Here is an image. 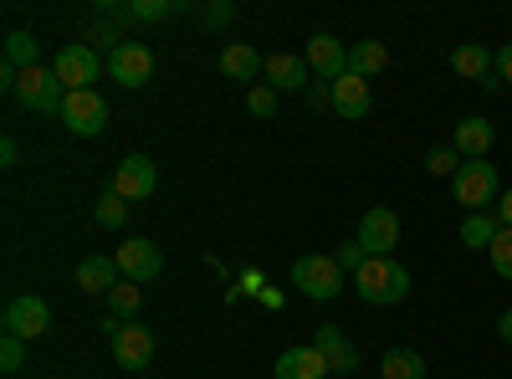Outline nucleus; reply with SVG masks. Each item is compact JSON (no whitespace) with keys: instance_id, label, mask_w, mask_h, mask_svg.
Instances as JSON below:
<instances>
[{"instance_id":"nucleus-7","label":"nucleus","mask_w":512,"mask_h":379,"mask_svg":"<svg viewBox=\"0 0 512 379\" xmlns=\"http://www.w3.org/2000/svg\"><path fill=\"white\" fill-rule=\"evenodd\" d=\"M113 262H118V277L123 282H154L159 272H164V251L149 241V236H134V241H123L118 251H113Z\"/></svg>"},{"instance_id":"nucleus-19","label":"nucleus","mask_w":512,"mask_h":379,"mask_svg":"<svg viewBox=\"0 0 512 379\" xmlns=\"http://www.w3.org/2000/svg\"><path fill=\"white\" fill-rule=\"evenodd\" d=\"M277 379H333V369L313 344H303V349H287L277 359Z\"/></svg>"},{"instance_id":"nucleus-24","label":"nucleus","mask_w":512,"mask_h":379,"mask_svg":"<svg viewBox=\"0 0 512 379\" xmlns=\"http://www.w3.org/2000/svg\"><path fill=\"white\" fill-rule=\"evenodd\" d=\"M384 67H390V47H384V41H354V47H349V72L379 77Z\"/></svg>"},{"instance_id":"nucleus-8","label":"nucleus","mask_w":512,"mask_h":379,"mask_svg":"<svg viewBox=\"0 0 512 379\" xmlns=\"http://www.w3.org/2000/svg\"><path fill=\"white\" fill-rule=\"evenodd\" d=\"M62 123H67V134H77V139H98V134L108 129V103H103L93 88H88V93H67Z\"/></svg>"},{"instance_id":"nucleus-22","label":"nucleus","mask_w":512,"mask_h":379,"mask_svg":"<svg viewBox=\"0 0 512 379\" xmlns=\"http://www.w3.org/2000/svg\"><path fill=\"white\" fill-rule=\"evenodd\" d=\"M502 221H497V210H477V216H466L461 221V246H472V251H492Z\"/></svg>"},{"instance_id":"nucleus-38","label":"nucleus","mask_w":512,"mask_h":379,"mask_svg":"<svg viewBox=\"0 0 512 379\" xmlns=\"http://www.w3.org/2000/svg\"><path fill=\"white\" fill-rule=\"evenodd\" d=\"M497 77H502V82H512V41L497 52Z\"/></svg>"},{"instance_id":"nucleus-16","label":"nucleus","mask_w":512,"mask_h":379,"mask_svg":"<svg viewBox=\"0 0 512 379\" xmlns=\"http://www.w3.org/2000/svg\"><path fill=\"white\" fill-rule=\"evenodd\" d=\"M451 72H456V77H466V82H477V88H482L487 77H497V52H487L482 41H461V47L451 52Z\"/></svg>"},{"instance_id":"nucleus-14","label":"nucleus","mask_w":512,"mask_h":379,"mask_svg":"<svg viewBox=\"0 0 512 379\" xmlns=\"http://www.w3.org/2000/svg\"><path fill=\"white\" fill-rule=\"evenodd\" d=\"M262 72H267V88H277V93H308L313 88V67L292 52H272Z\"/></svg>"},{"instance_id":"nucleus-39","label":"nucleus","mask_w":512,"mask_h":379,"mask_svg":"<svg viewBox=\"0 0 512 379\" xmlns=\"http://www.w3.org/2000/svg\"><path fill=\"white\" fill-rule=\"evenodd\" d=\"M497 339H502V344H512V308L497 318Z\"/></svg>"},{"instance_id":"nucleus-18","label":"nucleus","mask_w":512,"mask_h":379,"mask_svg":"<svg viewBox=\"0 0 512 379\" xmlns=\"http://www.w3.org/2000/svg\"><path fill=\"white\" fill-rule=\"evenodd\" d=\"M313 349L328 359V369H333V374L359 369V349L344 339V328H338V323H323V328H318V344H313Z\"/></svg>"},{"instance_id":"nucleus-15","label":"nucleus","mask_w":512,"mask_h":379,"mask_svg":"<svg viewBox=\"0 0 512 379\" xmlns=\"http://www.w3.org/2000/svg\"><path fill=\"white\" fill-rule=\"evenodd\" d=\"M369 108H374L369 77H359V72H344V77L333 82V113H338V118L359 123V118H369Z\"/></svg>"},{"instance_id":"nucleus-35","label":"nucleus","mask_w":512,"mask_h":379,"mask_svg":"<svg viewBox=\"0 0 512 379\" xmlns=\"http://www.w3.org/2000/svg\"><path fill=\"white\" fill-rule=\"evenodd\" d=\"M303 98H308V108H333V82H313Z\"/></svg>"},{"instance_id":"nucleus-30","label":"nucleus","mask_w":512,"mask_h":379,"mask_svg":"<svg viewBox=\"0 0 512 379\" xmlns=\"http://www.w3.org/2000/svg\"><path fill=\"white\" fill-rule=\"evenodd\" d=\"M487 257H492V272L512 282V231H507V226L497 231V241H492V251H487Z\"/></svg>"},{"instance_id":"nucleus-21","label":"nucleus","mask_w":512,"mask_h":379,"mask_svg":"<svg viewBox=\"0 0 512 379\" xmlns=\"http://www.w3.org/2000/svg\"><path fill=\"white\" fill-rule=\"evenodd\" d=\"M262 67H267V57H256V47H246V41H231V47L221 52V72L231 82H251Z\"/></svg>"},{"instance_id":"nucleus-9","label":"nucleus","mask_w":512,"mask_h":379,"mask_svg":"<svg viewBox=\"0 0 512 379\" xmlns=\"http://www.w3.org/2000/svg\"><path fill=\"white\" fill-rule=\"evenodd\" d=\"M118 200H149L159 190V170L149 154H128L123 164H113V185H108Z\"/></svg>"},{"instance_id":"nucleus-20","label":"nucleus","mask_w":512,"mask_h":379,"mask_svg":"<svg viewBox=\"0 0 512 379\" xmlns=\"http://www.w3.org/2000/svg\"><path fill=\"white\" fill-rule=\"evenodd\" d=\"M118 282H123V277H118V262H113V257H82V262H77V287L93 292V298H108Z\"/></svg>"},{"instance_id":"nucleus-23","label":"nucleus","mask_w":512,"mask_h":379,"mask_svg":"<svg viewBox=\"0 0 512 379\" xmlns=\"http://www.w3.org/2000/svg\"><path fill=\"white\" fill-rule=\"evenodd\" d=\"M139 308H144V287L139 282H118L108 292V318L113 323H139Z\"/></svg>"},{"instance_id":"nucleus-1","label":"nucleus","mask_w":512,"mask_h":379,"mask_svg":"<svg viewBox=\"0 0 512 379\" xmlns=\"http://www.w3.org/2000/svg\"><path fill=\"white\" fill-rule=\"evenodd\" d=\"M354 287H359V298L374 303V308H395L410 298V272L395 262V257H369L359 272H354Z\"/></svg>"},{"instance_id":"nucleus-32","label":"nucleus","mask_w":512,"mask_h":379,"mask_svg":"<svg viewBox=\"0 0 512 379\" xmlns=\"http://www.w3.org/2000/svg\"><path fill=\"white\" fill-rule=\"evenodd\" d=\"M21 364H26V339L6 333V339H0V369H6V374H16Z\"/></svg>"},{"instance_id":"nucleus-36","label":"nucleus","mask_w":512,"mask_h":379,"mask_svg":"<svg viewBox=\"0 0 512 379\" xmlns=\"http://www.w3.org/2000/svg\"><path fill=\"white\" fill-rule=\"evenodd\" d=\"M492 210H497V221H502V226L512 231V190H502V200H497Z\"/></svg>"},{"instance_id":"nucleus-28","label":"nucleus","mask_w":512,"mask_h":379,"mask_svg":"<svg viewBox=\"0 0 512 379\" xmlns=\"http://www.w3.org/2000/svg\"><path fill=\"white\" fill-rule=\"evenodd\" d=\"M461 164H466V159L456 154V144H441V149H431V154H425V170H431L436 180H441V175H451V180H456V170H461Z\"/></svg>"},{"instance_id":"nucleus-25","label":"nucleus","mask_w":512,"mask_h":379,"mask_svg":"<svg viewBox=\"0 0 512 379\" xmlns=\"http://www.w3.org/2000/svg\"><path fill=\"white\" fill-rule=\"evenodd\" d=\"M6 67H16V72L41 67V41H36L31 31H11V36H6Z\"/></svg>"},{"instance_id":"nucleus-33","label":"nucleus","mask_w":512,"mask_h":379,"mask_svg":"<svg viewBox=\"0 0 512 379\" xmlns=\"http://www.w3.org/2000/svg\"><path fill=\"white\" fill-rule=\"evenodd\" d=\"M333 262L344 267V272H359V267L369 262V251H364V246H359V236H354V241H344V246L333 251Z\"/></svg>"},{"instance_id":"nucleus-13","label":"nucleus","mask_w":512,"mask_h":379,"mask_svg":"<svg viewBox=\"0 0 512 379\" xmlns=\"http://www.w3.org/2000/svg\"><path fill=\"white\" fill-rule=\"evenodd\" d=\"M303 62L318 72V82H338L349 72V47L338 36H328V31H318L313 41H308V52H303Z\"/></svg>"},{"instance_id":"nucleus-12","label":"nucleus","mask_w":512,"mask_h":379,"mask_svg":"<svg viewBox=\"0 0 512 379\" xmlns=\"http://www.w3.org/2000/svg\"><path fill=\"white\" fill-rule=\"evenodd\" d=\"M108 72L118 88H144V82L154 77V52L144 47V41H123V47L108 52Z\"/></svg>"},{"instance_id":"nucleus-2","label":"nucleus","mask_w":512,"mask_h":379,"mask_svg":"<svg viewBox=\"0 0 512 379\" xmlns=\"http://www.w3.org/2000/svg\"><path fill=\"white\" fill-rule=\"evenodd\" d=\"M451 195L456 205H466V216H477V210H492L502 200V180H497V164L487 159H466L456 180H451Z\"/></svg>"},{"instance_id":"nucleus-29","label":"nucleus","mask_w":512,"mask_h":379,"mask_svg":"<svg viewBox=\"0 0 512 379\" xmlns=\"http://www.w3.org/2000/svg\"><path fill=\"white\" fill-rule=\"evenodd\" d=\"M180 11H185L180 0H134V6H128L134 21H164V16H180Z\"/></svg>"},{"instance_id":"nucleus-26","label":"nucleus","mask_w":512,"mask_h":379,"mask_svg":"<svg viewBox=\"0 0 512 379\" xmlns=\"http://www.w3.org/2000/svg\"><path fill=\"white\" fill-rule=\"evenodd\" d=\"M379 374L384 379H425V354H415V349H390L379 359Z\"/></svg>"},{"instance_id":"nucleus-40","label":"nucleus","mask_w":512,"mask_h":379,"mask_svg":"<svg viewBox=\"0 0 512 379\" xmlns=\"http://www.w3.org/2000/svg\"><path fill=\"white\" fill-rule=\"evenodd\" d=\"M333 379H354V374H333Z\"/></svg>"},{"instance_id":"nucleus-5","label":"nucleus","mask_w":512,"mask_h":379,"mask_svg":"<svg viewBox=\"0 0 512 379\" xmlns=\"http://www.w3.org/2000/svg\"><path fill=\"white\" fill-rule=\"evenodd\" d=\"M16 98H21V108H31V113H62L67 88H62V77H57L52 67H31V72L16 77Z\"/></svg>"},{"instance_id":"nucleus-4","label":"nucleus","mask_w":512,"mask_h":379,"mask_svg":"<svg viewBox=\"0 0 512 379\" xmlns=\"http://www.w3.org/2000/svg\"><path fill=\"white\" fill-rule=\"evenodd\" d=\"M103 67H108V62L88 47V41H67V47L52 57V72L62 77V88H67V93H88Z\"/></svg>"},{"instance_id":"nucleus-27","label":"nucleus","mask_w":512,"mask_h":379,"mask_svg":"<svg viewBox=\"0 0 512 379\" xmlns=\"http://www.w3.org/2000/svg\"><path fill=\"white\" fill-rule=\"evenodd\" d=\"M93 221H98V226H108V231H118V226L128 221V200H118V195L108 190V195L93 205Z\"/></svg>"},{"instance_id":"nucleus-17","label":"nucleus","mask_w":512,"mask_h":379,"mask_svg":"<svg viewBox=\"0 0 512 379\" xmlns=\"http://www.w3.org/2000/svg\"><path fill=\"white\" fill-rule=\"evenodd\" d=\"M492 139H497V129H492V118H482V113L461 118V123H456V134H451V144H456L461 159H487Z\"/></svg>"},{"instance_id":"nucleus-10","label":"nucleus","mask_w":512,"mask_h":379,"mask_svg":"<svg viewBox=\"0 0 512 379\" xmlns=\"http://www.w3.org/2000/svg\"><path fill=\"white\" fill-rule=\"evenodd\" d=\"M359 246L369 251V257H395V246H400V216H395L390 205H369L364 210Z\"/></svg>"},{"instance_id":"nucleus-6","label":"nucleus","mask_w":512,"mask_h":379,"mask_svg":"<svg viewBox=\"0 0 512 379\" xmlns=\"http://www.w3.org/2000/svg\"><path fill=\"white\" fill-rule=\"evenodd\" d=\"M108 339H113V364H118V369L139 374V369L154 364V328H144V323H118Z\"/></svg>"},{"instance_id":"nucleus-3","label":"nucleus","mask_w":512,"mask_h":379,"mask_svg":"<svg viewBox=\"0 0 512 379\" xmlns=\"http://www.w3.org/2000/svg\"><path fill=\"white\" fill-rule=\"evenodd\" d=\"M292 287L303 292V298H313V303H333L338 292H344V267H338L333 257H323V251L297 257L292 262Z\"/></svg>"},{"instance_id":"nucleus-34","label":"nucleus","mask_w":512,"mask_h":379,"mask_svg":"<svg viewBox=\"0 0 512 379\" xmlns=\"http://www.w3.org/2000/svg\"><path fill=\"white\" fill-rule=\"evenodd\" d=\"M231 16H236L231 0H216V6H205V11H200V21H205V26H226Z\"/></svg>"},{"instance_id":"nucleus-31","label":"nucleus","mask_w":512,"mask_h":379,"mask_svg":"<svg viewBox=\"0 0 512 379\" xmlns=\"http://www.w3.org/2000/svg\"><path fill=\"white\" fill-rule=\"evenodd\" d=\"M246 113H251V118H272V113H277V88L256 82V88L246 93Z\"/></svg>"},{"instance_id":"nucleus-37","label":"nucleus","mask_w":512,"mask_h":379,"mask_svg":"<svg viewBox=\"0 0 512 379\" xmlns=\"http://www.w3.org/2000/svg\"><path fill=\"white\" fill-rule=\"evenodd\" d=\"M21 159V149H16V139L6 134V139H0V164H6V170H11V164Z\"/></svg>"},{"instance_id":"nucleus-11","label":"nucleus","mask_w":512,"mask_h":379,"mask_svg":"<svg viewBox=\"0 0 512 379\" xmlns=\"http://www.w3.org/2000/svg\"><path fill=\"white\" fill-rule=\"evenodd\" d=\"M47 328H52V308L36 298V292H26V298H11L6 303V333H16V339L36 344V339H47Z\"/></svg>"}]
</instances>
